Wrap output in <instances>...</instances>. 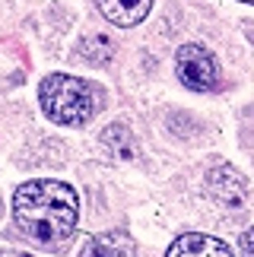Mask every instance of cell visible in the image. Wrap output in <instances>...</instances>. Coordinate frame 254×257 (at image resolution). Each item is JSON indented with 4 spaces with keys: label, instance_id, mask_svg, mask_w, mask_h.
Segmentation results:
<instances>
[{
    "label": "cell",
    "instance_id": "2",
    "mask_svg": "<svg viewBox=\"0 0 254 257\" xmlns=\"http://www.w3.org/2000/svg\"><path fill=\"white\" fill-rule=\"evenodd\" d=\"M38 98H42V111L64 127H80L95 111V86L67 73L45 76L38 86Z\"/></svg>",
    "mask_w": 254,
    "mask_h": 257
},
{
    "label": "cell",
    "instance_id": "7",
    "mask_svg": "<svg viewBox=\"0 0 254 257\" xmlns=\"http://www.w3.org/2000/svg\"><path fill=\"white\" fill-rule=\"evenodd\" d=\"M102 10V16L108 23L121 26V29H131L137 23H143L153 10V0H95Z\"/></svg>",
    "mask_w": 254,
    "mask_h": 257
},
{
    "label": "cell",
    "instance_id": "8",
    "mask_svg": "<svg viewBox=\"0 0 254 257\" xmlns=\"http://www.w3.org/2000/svg\"><path fill=\"white\" fill-rule=\"evenodd\" d=\"M102 143L108 146L118 159H131V156H134V137H131V131H127L124 124L108 127V131L102 134Z\"/></svg>",
    "mask_w": 254,
    "mask_h": 257
},
{
    "label": "cell",
    "instance_id": "11",
    "mask_svg": "<svg viewBox=\"0 0 254 257\" xmlns=\"http://www.w3.org/2000/svg\"><path fill=\"white\" fill-rule=\"evenodd\" d=\"M0 257H32V254H23V251H0Z\"/></svg>",
    "mask_w": 254,
    "mask_h": 257
},
{
    "label": "cell",
    "instance_id": "6",
    "mask_svg": "<svg viewBox=\"0 0 254 257\" xmlns=\"http://www.w3.org/2000/svg\"><path fill=\"white\" fill-rule=\"evenodd\" d=\"M80 257H137L134 251V238L121 229H111V232H102V235H92V238L83 241Z\"/></svg>",
    "mask_w": 254,
    "mask_h": 257
},
{
    "label": "cell",
    "instance_id": "5",
    "mask_svg": "<svg viewBox=\"0 0 254 257\" xmlns=\"http://www.w3.org/2000/svg\"><path fill=\"white\" fill-rule=\"evenodd\" d=\"M165 257H235L229 251L226 241L213 238V235H200V232H188V235H178L172 241V248Z\"/></svg>",
    "mask_w": 254,
    "mask_h": 257
},
{
    "label": "cell",
    "instance_id": "12",
    "mask_svg": "<svg viewBox=\"0 0 254 257\" xmlns=\"http://www.w3.org/2000/svg\"><path fill=\"white\" fill-rule=\"evenodd\" d=\"M0 216H4V200H0Z\"/></svg>",
    "mask_w": 254,
    "mask_h": 257
},
{
    "label": "cell",
    "instance_id": "1",
    "mask_svg": "<svg viewBox=\"0 0 254 257\" xmlns=\"http://www.w3.org/2000/svg\"><path fill=\"white\" fill-rule=\"evenodd\" d=\"M13 219L26 238L57 248L73 238L76 219H80V200H76V191L64 181H51V178L26 181L23 187H16Z\"/></svg>",
    "mask_w": 254,
    "mask_h": 257
},
{
    "label": "cell",
    "instance_id": "13",
    "mask_svg": "<svg viewBox=\"0 0 254 257\" xmlns=\"http://www.w3.org/2000/svg\"><path fill=\"white\" fill-rule=\"evenodd\" d=\"M241 4H254V0H241Z\"/></svg>",
    "mask_w": 254,
    "mask_h": 257
},
{
    "label": "cell",
    "instance_id": "3",
    "mask_svg": "<svg viewBox=\"0 0 254 257\" xmlns=\"http://www.w3.org/2000/svg\"><path fill=\"white\" fill-rule=\"evenodd\" d=\"M175 70H178L181 83L194 92H213L219 86L216 61L203 45H181L175 54Z\"/></svg>",
    "mask_w": 254,
    "mask_h": 257
},
{
    "label": "cell",
    "instance_id": "4",
    "mask_svg": "<svg viewBox=\"0 0 254 257\" xmlns=\"http://www.w3.org/2000/svg\"><path fill=\"white\" fill-rule=\"evenodd\" d=\"M207 194L222 206H241L248 197V181L232 165H216L207 175Z\"/></svg>",
    "mask_w": 254,
    "mask_h": 257
},
{
    "label": "cell",
    "instance_id": "9",
    "mask_svg": "<svg viewBox=\"0 0 254 257\" xmlns=\"http://www.w3.org/2000/svg\"><path fill=\"white\" fill-rule=\"evenodd\" d=\"M80 54L86 57V61H92V64H108L114 48H111V42L105 35H86L80 42Z\"/></svg>",
    "mask_w": 254,
    "mask_h": 257
},
{
    "label": "cell",
    "instance_id": "10",
    "mask_svg": "<svg viewBox=\"0 0 254 257\" xmlns=\"http://www.w3.org/2000/svg\"><path fill=\"white\" fill-rule=\"evenodd\" d=\"M241 251H245V257H254V229H248L245 235H241Z\"/></svg>",
    "mask_w": 254,
    "mask_h": 257
}]
</instances>
